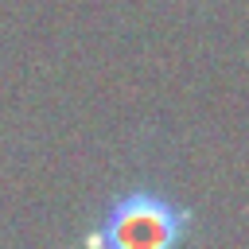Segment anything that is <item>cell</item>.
Segmentation results:
<instances>
[{
    "label": "cell",
    "instance_id": "6da1fadb",
    "mask_svg": "<svg viewBox=\"0 0 249 249\" xmlns=\"http://www.w3.org/2000/svg\"><path fill=\"white\" fill-rule=\"evenodd\" d=\"M187 214L171 206L163 195L152 191H132L117 198L97 230V245L109 249H167L183 237Z\"/></svg>",
    "mask_w": 249,
    "mask_h": 249
}]
</instances>
